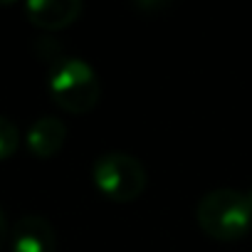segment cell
Segmentation results:
<instances>
[{
	"label": "cell",
	"instance_id": "1",
	"mask_svg": "<svg viewBox=\"0 0 252 252\" xmlns=\"http://www.w3.org/2000/svg\"><path fill=\"white\" fill-rule=\"evenodd\" d=\"M195 220L208 237L218 242H232L250 232L252 205L242 190L215 188L198 200Z\"/></svg>",
	"mask_w": 252,
	"mask_h": 252
},
{
	"label": "cell",
	"instance_id": "2",
	"mask_svg": "<svg viewBox=\"0 0 252 252\" xmlns=\"http://www.w3.org/2000/svg\"><path fill=\"white\" fill-rule=\"evenodd\" d=\"M52 101L67 114H89L101 96V84L94 67L79 57H60L47 79Z\"/></svg>",
	"mask_w": 252,
	"mask_h": 252
},
{
	"label": "cell",
	"instance_id": "3",
	"mask_svg": "<svg viewBox=\"0 0 252 252\" xmlns=\"http://www.w3.org/2000/svg\"><path fill=\"white\" fill-rule=\"evenodd\" d=\"M96 190L114 203H131L146 190V168L141 161L124 151H109L92 166Z\"/></svg>",
	"mask_w": 252,
	"mask_h": 252
},
{
	"label": "cell",
	"instance_id": "4",
	"mask_svg": "<svg viewBox=\"0 0 252 252\" xmlns=\"http://www.w3.org/2000/svg\"><path fill=\"white\" fill-rule=\"evenodd\" d=\"M10 252H55L57 235L47 218L23 215L10 227Z\"/></svg>",
	"mask_w": 252,
	"mask_h": 252
},
{
	"label": "cell",
	"instance_id": "5",
	"mask_svg": "<svg viewBox=\"0 0 252 252\" xmlns=\"http://www.w3.org/2000/svg\"><path fill=\"white\" fill-rule=\"evenodd\" d=\"M25 15L35 28L55 32L79 20L82 3L79 0H30L25 3Z\"/></svg>",
	"mask_w": 252,
	"mask_h": 252
},
{
	"label": "cell",
	"instance_id": "6",
	"mask_svg": "<svg viewBox=\"0 0 252 252\" xmlns=\"http://www.w3.org/2000/svg\"><path fill=\"white\" fill-rule=\"evenodd\" d=\"M64 141H67V126L57 116H40L28 129V136H25L28 151L42 161L60 154Z\"/></svg>",
	"mask_w": 252,
	"mask_h": 252
},
{
	"label": "cell",
	"instance_id": "7",
	"mask_svg": "<svg viewBox=\"0 0 252 252\" xmlns=\"http://www.w3.org/2000/svg\"><path fill=\"white\" fill-rule=\"evenodd\" d=\"M20 146V131L18 126L8 119L0 116V161H8Z\"/></svg>",
	"mask_w": 252,
	"mask_h": 252
},
{
	"label": "cell",
	"instance_id": "8",
	"mask_svg": "<svg viewBox=\"0 0 252 252\" xmlns=\"http://www.w3.org/2000/svg\"><path fill=\"white\" fill-rule=\"evenodd\" d=\"M8 240H10V225H8L5 210L0 208V252H3V247L8 245Z\"/></svg>",
	"mask_w": 252,
	"mask_h": 252
},
{
	"label": "cell",
	"instance_id": "9",
	"mask_svg": "<svg viewBox=\"0 0 252 252\" xmlns=\"http://www.w3.org/2000/svg\"><path fill=\"white\" fill-rule=\"evenodd\" d=\"M245 195H247V200H250V205H252V188H250V190H247Z\"/></svg>",
	"mask_w": 252,
	"mask_h": 252
}]
</instances>
